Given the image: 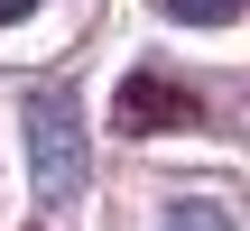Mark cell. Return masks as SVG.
Instances as JSON below:
<instances>
[{"label": "cell", "mask_w": 250, "mask_h": 231, "mask_svg": "<svg viewBox=\"0 0 250 231\" xmlns=\"http://www.w3.org/2000/svg\"><path fill=\"white\" fill-rule=\"evenodd\" d=\"M83 167H93V130H83L74 93L65 83L28 93V185H37V204H65L83 185Z\"/></svg>", "instance_id": "cell-1"}, {"label": "cell", "mask_w": 250, "mask_h": 231, "mask_svg": "<svg viewBox=\"0 0 250 231\" xmlns=\"http://www.w3.org/2000/svg\"><path fill=\"white\" fill-rule=\"evenodd\" d=\"M111 130L121 139H158V130H195V93L167 83V74H130L111 93Z\"/></svg>", "instance_id": "cell-2"}, {"label": "cell", "mask_w": 250, "mask_h": 231, "mask_svg": "<svg viewBox=\"0 0 250 231\" xmlns=\"http://www.w3.org/2000/svg\"><path fill=\"white\" fill-rule=\"evenodd\" d=\"M250 0H167V19H186V28H232Z\"/></svg>", "instance_id": "cell-3"}, {"label": "cell", "mask_w": 250, "mask_h": 231, "mask_svg": "<svg viewBox=\"0 0 250 231\" xmlns=\"http://www.w3.org/2000/svg\"><path fill=\"white\" fill-rule=\"evenodd\" d=\"M176 231H232V222H223L213 204H186V213H176Z\"/></svg>", "instance_id": "cell-4"}, {"label": "cell", "mask_w": 250, "mask_h": 231, "mask_svg": "<svg viewBox=\"0 0 250 231\" xmlns=\"http://www.w3.org/2000/svg\"><path fill=\"white\" fill-rule=\"evenodd\" d=\"M28 9H37V0H0V28H9V19H28Z\"/></svg>", "instance_id": "cell-5"}]
</instances>
